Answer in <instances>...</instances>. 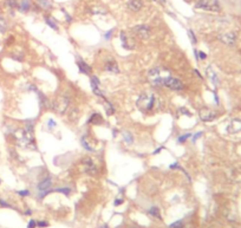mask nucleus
Here are the masks:
<instances>
[{
  "label": "nucleus",
  "mask_w": 241,
  "mask_h": 228,
  "mask_svg": "<svg viewBox=\"0 0 241 228\" xmlns=\"http://www.w3.org/2000/svg\"><path fill=\"white\" fill-rule=\"evenodd\" d=\"M14 137L19 147L25 149H35V137H33V121H29L24 129H17L14 131Z\"/></svg>",
  "instance_id": "obj_1"
},
{
  "label": "nucleus",
  "mask_w": 241,
  "mask_h": 228,
  "mask_svg": "<svg viewBox=\"0 0 241 228\" xmlns=\"http://www.w3.org/2000/svg\"><path fill=\"white\" fill-rule=\"evenodd\" d=\"M136 105L143 112H149L154 109L159 108L160 99L159 97L154 93H142L141 96L138 97Z\"/></svg>",
  "instance_id": "obj_2"
},
{
  "label": "nucleus",
  "mask_w": 241,
  "mask_h": 228,
  "mask_svg": "<svg viewBox=\"0 0 241 228\" xmlns=\"http://www.w3.org/2000/svg\"><path fill=\"white\" fill-rule=\"evenodd\" d=\"M195 7L199 10H203V11H209V12L221 11V6L216 0H197L195 2Z\"/></svg>",
  "instance_id": "obj_3"
},
{
  "label": "nucleus",
  "mask_w": 241,
  "mask_h": 228,
  "mask_svg": "<svg viewBox=\"0 0 241 228\" xmlns=\"http://www.w3.org/2000/svg\"><path fill=\"white\" fill-rule=\"evenodd\" d=\"M69 103H70V101L66 96H59L53 101L52 108L57 114L64 115L69 108Z\"/></svg>",
  "instance_id": "obj_4"
},
{
  "label": "nucleus",
  "mask_w": 241,
  "mask_h": 228,
  "mask_svg": "<svg viewBox=\"0 0 241 228\" xmlns=\"http://www.w3.org/2000/svg\"><path fill=\"white\" fill-rule=\"evenodd\" d=\"M165 71V70H162V69H160V67L151 69L150 71L148 72V80H149L153 85H155V86L162 85L163 78H165V76H162V73ZM165 77H167V76H165Z\"/></svg>",
  "instance_id": "obj_5"
},
{
  "label": "nucleus",
  "mask_w": 241,
  "mask_h": 228,
  "mask_svg": "<svg viewBox=\"0 0 241 228\" xmlns=\"http://www.w3.org/2000/svg\"><path fill=\"white\" fill-rule=\"evenodd\" d=\"M162 85H165L167 88H169L171 90L175 91H181L183 90L184 85L183 83L180 80V79L175 78V77H171V76H167L163 78V82H162Z\"/></svg>",
  "instance_id": "obj_6"
},
{
  "label": "nucleus",
  "mask_w": 241,
  "mask_h": 228,
  "mask_svg": "<svg viewBox=\"0 0 241 228\" xmlns=\"http://www.w3.org/2000/svg\"><path fill=\"white\" fill-rule=\"evenodd\" d=\"M83 167H84V171L88 175H97L98 173V169H97V166L94 163V161L91 158H84L83 160Z\"/></svg>",
  "instance_id": "obj_7"
},
{
  "label": "nucleus",
  "mask_w": 241,
  "mask_h": 228,
  "mask_svg": "<svg viewBox=\"0 0 241 228\" xmlns=\"http://www.w3.org/2000/svg\"><path fill=\"white\" fill-rule=\"evenodd\" d=\"M134 33L141 39H148L150 36V29L147 25H137L134 27Z\"/></svg>",
  "instance_id": "obj_8"
},
{
  "label": "nucleus",
  "mask_w": 241,
  "mask_h": 228,
  "mask_svg": "<svg viewBox=\"0 0 241 228\" xmlns=\"http://www.w3.org/2000/svg\"><path fill=\"white\" fill-rule=\"evenodd\" d=\"M199 116H200L201 121H203V122H212L216 118V112H214L212 110H209V109H200V111H199Z\"/></svg>",
  "instance_id": "obj_9"
},
{
  "label": "nucleus",
  "mask_w": 241,
  "mask_h": 228,
  "mask_svg": "<svg viewBox=\"0 0 241 228\" xmlns=\"http://www.w3.org/2000/svg\"><path fill=\"white\" fill-rule=\"evenodd\" d=\"M219 39L224 44H227V45H234L236 42V34L234 32H227V33H224V34H220L219 36Z\"/></svg>",
  "instance_id": "obj_10"
},
{
  "label": "nucleus",
  "mask_w": 241,
  "mask_h": 228,
  "mask_svg": "<svg viewBox=\"0 0 241 228\" xmlns=\"http://www.w3.org/2000/svg\"><path fill=\"white\" fill-rule=\"evenodd\" d=\"M119 38H121V42H122V46L127 50H132L135 48V44L132 42V39H130L129 37L127 36L125 32H121L119 33Z\"/></svg>",
  "instance_id": "obj_11"
},
{
  "label": "nucleus",
  "mask_w": 241,
  "mask_h": 228,
  "mask_svg": "<svg viewBox=\"0 0 241 228\" xmlns=\"http://www.w3.org/2000/svg\"><path fill=\"white\" fill-rule=\"evenodd\" d=\"M227 131L230 134H235V132L241 131V121L240 120H233L228 124L227 128Z\"/></svg>",
  "instance_id": "obj_12"
},
{
  "label": "nucleus",
  "mask_w": 241,
  "mask_h": 228,
  "mask_svg": "<svg viewBox=\"0 0 241 228\" xmlns=\"http://www.w3.org/2000/svg\"><path fill=\"white\" fill-rule=\"evenodd\" d=\"M127 6L131 11L138 12L140 10H142V7H143V1L142 0H130V1H128Z\"/></svg>",
  "instance_id": "obj_13"
},
{
  "label": "nucleus",
  "mask_w": 241,
  "mask_h": 228,
  "mask_svg": "<svg viewBox=\"0 0 241 228\" xmlns=\"http://www.w3.org/2000/svg\"><path fill=\"white\" fill-rule=\"evenodd\" d=\"M105 70L108 72H111V73H119V69H118L117 63H116L114 59H110L106 62Z\"/></svg>",
  "instance_id": "obj_14"
},
{
  "label": "nucleus",
  "mask_w": 241,
  "mask_h": 228,
  "mask_svg": "<svg viewBox=\"0 0 241 228\" xmlns=\"http://www.w3.org/2000/svg\"><path fill=\"white\" fill-rule=\"evenodd\" d=\"M88 123L89 124H92V125H100V124L103 123V117L98 112H95V114H92L90 116Z\"/></svg>",
  "instance_id": "obj_15"
},
{
  "label": "nucleus",
  "mask_w": 241,
  "mask_h": 228,
  "mask_svg": "<svg viewBox=\"0 0 241 228\" xmlns=\"http://www.w3.org/2000/svg\"><path fill=\"white\" fill-rule=\"evenodd\" d=\"M77 65H78V69H79L81 73H84V75H90L91 73V66L88 65L84 60H78Z\"/></svg>",
  "instance_id": "obj_16"
},
{
  "label": "nucleus",
  "mask_w": 241,
  "mask_h": 228,
  "mask_svg": "<svg viewBox=\"0 0 241 228\" xmlns=\"http://www.w3.org/2000/svg\"><path fill=\"white\" fill-rule=\"evenodd\" d=\"M30 8H31V1L30 0H21L19 4H18V10L20 12H29Z\"/></svg>",
  "instance_id": "obj_17"
},
{
  "label": "nucleus",
  "mask_w": 241,
  "mask_h": 228,
  "mask_svg": "<svg viewBox=\"0 0 241 228\" xmlns=\"http://www.w3.org/2000/svg\"><path fill=\"white\" fill-rule=\"evenodd\" d=\"M207 75H208V77L211 78V80H212L213 84H214V85H218L219 84L218 75L214 72V70H213L211 66H208V67H207Z\"/></svg>",
  "instance_id": "obj_18"
},
{
  "label": "nucleus",
  "mask_w": 241,
  "mask_h": 228,
  "mask_svg": "<svg viewBox=\"0 0 241 228\" xmlns=\"http://www.w3.org/2000/svg\"><path fill=\"white\" fill-rule=\"evenodd\" d=\"M51 186H52L51 179H45V180H43L38 185V188H39V190H41V192H46V190H49V188Z\"/></svg>",
  "instance_id": "obj_19"
},
{
  "label": "nucleus",
  "mask_w": 241,
  "mask_h": 228,
  "mask_svg": "<svg viewBox=\"0 0 241 228\" xmlns=\"http://www.w3.org/2000/svg\"><path fill=\"white\" fill-rule=\"evenodd\" d=\"M104 99V105H105V111H106V115L108 116H110V115H114L115 114V109H114V107H112V104L108 99H106L105 97L103 98Z\"/></svg>",
  "instance_id": "obj_20"
},
{
  "label": "nucleus",
  "mask_w": 241,
  "mask_h": 228,
  "mask_svg": "<svg viewBox=\"0 0 241 228\" xmlns=\"http://www.w3.org/2000/svg\"><path fill=\"white\" fill-rule=\"evenodd\" d=\"M122 135H123V138H124V141H125V143H128V144L134 143V137H132L131 132L127 131V130H123V131H122Z\"/></svg>",
  "instance_id": "obj_21"
},
{
  "label": "nucleus",
  "mask_w": 241,
  "mask_h": 228,
  "mask_svg": "<svg viewBox=\"0 0 241 228\" xmlns=\"http://www.w3.org/2000/svg\"><path fill=\"white\" fill-rule=\"evenodd\" d=\"M149 214L153 215L154 217H156V219H159V220H162V216L160 214V209L157 207H151V208L149 209Z\"/></svg>",
  "instance_id": "obj_22"
},
{
  "label": "nucleus",
  "mask_w": 241,
  "mask_h": 228,
  "mask_svg": "<svg viewBox=\"0 0 241 228\" xmlns=\"http://www.w3.org/2000/svg\"><path fill=\"white\" fill-rule=\"evenodd\" d=\"M82 145L84 147V149H86L88 151H94V148L90 145V143L88 142V137L86 135H84L82 137Z\"/></svg>",
  "instance_id": "obj_23"
},
{
  "label": "nucleus",
  "mask_w": 241,
  "mask_h": 228,
  "mask_svg": "<svg viewBox=\"0 0 241 228\" xmlns=\"http://www.w3.org/2000/svg\"><path fill=\"white\" fill-rule=\"evenodd\" d=\"M38 1V5L44 8V10H50L51 8V2L49 0H37Z\"/></svg>",
  "instance_id": "obj_24"
},
{
  "label": "nucleus",
  "mask_w": 241,
  "mask_h": 228,
  "mask_svg": "<svg viewBox=\"0 0 241 228\" xmlns=\"http://www.w3.org/2000/svg\"><path fill=\"white\" fill-rule=\"evenodd\" d=\"M45 23H46L51 29H53V30H58V26H57V24H56V21L53 20L52 18H50V17H45Z\"/></svg>",
  "instance_id": "obj_25"
},
{
  "label": "nucleus",
  "mask_w": 241,
  "mask_h": 228,
  "mask_svg": "<svg viewBox=\"0 0 241 228\" xmlns=\"http://www.w3.org/2000/svg\"><path fill=\"white\" fill-rule=\"evenodd\" d=\"M7 21H6L5 18H2V17H0V32L1 33H5L6 30H7Z\"/></svg>",
  "instance_id": "obj_26"
},
{
  "label": "nucleus",
  "mask_w": 241,
  "mask_h": 228,
  "mask_svg": "<svg viewBox=\"0 0 241 228\" xmlns=\"http://www.w3.org/2000/svg\"><path fill=\"white\" fill-rule=\"evenodd\" d=\"M6 6L14 10V8H18V1L17 0H6Z\"/></svg>",
  "instance_id": "obj_27"
},
{
  "label": "nucleus",
  "mask_w": 241,
  "mask_h": 228,
  "mask_svg": "<svg viewBox=\"0 0 241 228\" xmlns=\"http://www.w3.org/2000/svg\"><path fill=\"white\" fill-rule=\"evenodd\" d=\"M190 136H192V134H184V135H181L180 137L177 138V142H178V143H184L188 138H190Z\"/></svg>",
  "instance_id": "obj_28"
},
{
  "label": "nucleus",
  "mask_w": 241,
  "mask_h": 228,
  "mask_svg": "<svg viewBox=\"0 0 241 228\" xmlns=\"http://www.w3.org/2000/svg\"><path fill=\"white\" fill-rule=\"evenodd\" d=\"M169 227H170V228H186V227H184V223H183L182 220H178V221L174 222V223H171Z\"/></svg>",
  "instance_id": "obj_29"
},
{
  "label": "nucleus",
  "mask_w": 241,
  "mask_h": 228,
  "mask_svg": "<svg viewBox=\"0 0 241 228\" xmlns=\"http://www.w3.org/2000/svg\"><path fill=\"white\" fill-rule=\"evenodd\" d=\"M188 36H189V38H190L192 43H193V44H195V43H196V37H195L194 32H193L192 30H188Z\"/></svg>",
  "instance_id": "obj_30"
},
{
  "label": "nucleus",
  "mask_w": 241,
  "mask_h": 228,
  "mask_svg": "<svg viewBox=\"0 0 241 228\" xmlns=\"http://www.w3.org/2000/svg\"><path fill=\"white\" fill-rule=\"evenodd\" d=\"M56 192H60V193H63V194L69 195V193L71 192V189L70 188H59V189H56Z\"/></svg>",
  "instance_id": "obj_31"
},
{
  "label": "nucleus",
  "mask_w": 241,
  "mask_h": 228,
  "mask_svg": "<svg viewBox=\"0 0 241 228\" xmlns=\"http://www.w3.org/2000/svg\"><path fill=\"white\" fill-rule=\"evenodd\" d=\"M17 193L20 195V196H29L30 195V192L27 189H26V190H19V192H17Z\"/></svg>",
  "instance_id": "obj_32"
},
{
  "label": "nucleus",
  "mask_w": 241,
  "mask_h": 228,
  "mask_svg": "<svg viewBox=\"0 0 241 228\" xmlns=\"http://www.w3.org/2000/svg\"><path fill=\"white\" fill-rule=\"evenodd\" d=\"M178 112H180V114H183V115H188V116H192V114L189 112L187 109H184V108H180Z\"/></svg>",
  "instance_id": "obj_33"
},
{
  "label": "nucleus",
  "mask_w": 241,
  "mask_h": 228,
  "mask_svg": "<svg viewBox=\"0 0 241 228\" xmlns=\"http://www.w3.org/2000/svg\"><path fill=\"white\" fill-rule=\"evenodd\" d=\"M0 206H1V207H6V208H11V204H8L6 201H4L2 198H0Z\"/></svg>",
  "instance_id": "obj_34"
},
{
  "label": "nucleus",
  "mask_w": 241,
  "mask_h": 228,
  "mask_svg": "<svg viewBox=\"0 0 241 228\" xmlns=\"http://www.w3.org/2000/svg\"><path fill=\"white\" fill-rule=\"evenodd\" d=\"M35 226H37V222H35V220H30L27 228H35Z\"/></svg>",
  "instance_id": "obj_35"
},
{
  "label": "nucleus",
  "mask_w": 241,
  "mask_h": 228,
  "mask_svg": "<svg viewBox=\"0 0 241 228\" xmlns=\"http://www.w3.org/2000/svg\"><path fill=\"white\" fill-rule=\"evenodd\" d=\"M202 134H203V132H202V131H199V132H197V134H195V135H194V137H193V142H195V141H196L197 138L200 137V136H201V135H202Z\"/></svg>",
  "instance_id": "obj_36"
},
{
  "label": "nucleus",
  "mask_w": 241,
  "mask_h": 228,
  "mask_svg": "<svg viewBox=\"0 0 241 228\" xmlns=\"http://www.w3.org/2000/svg\"><path fill=\"white\" fill-rule=\"evenodd\" d=\"M47 225H49V223L45 222V221H40V222H38V223H37V226H39V227H46Z\"/></svg>",
  "instance_id": "obj_37"
},
{
  "label": "nucleus",
  "mask_w": 241,
  "mask_h": 228,
  "mask_svg": "<svg viewBox=\"0 0 241 228\" xmlns=\"http://www.w3.org/2000/svg\"><path fill=\"white\" fill-rule=\"evenodd\" d=\"M206 53H203V52H201L199 51V59H206Z\"/></svg>",
  "instance_id": "obj_38"
},
{
  "label": "nucleus",
  "mask_w": 241,
  "mask_h": 228,
  "mask_svg": "<svg viewBox=\"0 0 241 228\" xmlns=\"http://www.w3.org/2000/svg\"><path fill=\"white\" fill-rule=\"evenodd\" d=\"M111 36H112V30H110V31H108V32H106V34L104 36V38H105L106 40H108V39H109V38H110Z\"/></svg>",
  "instance_id": "obj_39"
},
{
  "label": "nucleus",
  "mask_w": 241,
  "mask_h": 228,
  "mask_svg": "<svg viewBox=\"0 0 241 228\" xmlns=\"http://www.w3.org/2000/svg\"><path fill=\"white\" fill-rule=\"evenodd\" d=\"M49 126H50V128H54V126H56V122L53 120H50L49 121Z\"/></svg>",
  "instance_id": "obj_40"
},
{
  "label": "nucleus",
  "mask_w": 241,
  "mask_h": 228,
  "mask_svg": "<svg viewBox=\"0 0 241 228\" xmlns=\"http://www.w3.org/2000/svg\"><path fill=\"white\" fill-rule=\"evenodd\" d=\"M123 203V198H117L116 201H115V206H119V204Z\"/></svg>",
  "instance_id": "obj_41"
},
{
  "label": "nucleus",
  "mask_w": 241,
  "mask_h": 228,
  "mask_svg": "<svg viewBox=\"0 0 241 228\" xmlns=\"http://www.w3.org/2000/svg\"><path fill=\"white\" fill-rule=\"evenodd\" d=\"M194 56L195 58H196V60H199V51L197 50H194Z\"/></svg>",
  "instance_id": "obj_42"
},
{
  "label": "nucleus",
  "mask_w": 241,
  "mask_h": 228,
  "mask_svg": "<svg viewBox=\"0 0 241 228\" xmlns=\"http://www.w3.org/2000/svg\"><path fill=\"white\" fill-rule=\"evenodd\" d=\"M162 149H163V147H161V148H159V149H156V150H155V151H154V155H156V154H159V153H160V151H161V150H162Z\"/></svg>",
  "instance_id": "obj_43"
},
{
  "label": "nucleus",
  "mask_w": 241,
  "mask_h": 228,
  "mask_svg": "<svg viewBox=\"0 0 241 228\" xmlns=\"http://www.w3.org/2000/svg\"><path fill=\"white\" fill-rule=\"evenodd\" d=\"M194 72H195V73H196V75H197V76H199V77H200V78H202V77H201V75H200V72L197 71L196 69H195V70H194Z\"/></svg>",
  "instance_id": "obj_44"
},
{
  "label": "nucleus",
  "mask_w": 241,
  "mask_h": 228,
  "mask_svg": "<svg viewBox=\"0 0 241 228\" xmlns=\"http://www.w3.org/2000/svg\"><path fill=\"white\" fill-rule=\"evenodd\" d=\"M155 1H157V2H162V4L165 2V0H155Z\"/></svg>",
  "instance_id": "obj_45"
},
{
  "label": "nucleus",
  "mask_w": 241,
  "mask_h": 228,
  "mask_svg": "<svg viewBox=\"0 0 241 228\" xmlns=\"http://www.w3.org/2000/svg\"><path fill=\"white\" fill-rule=\"evenodd\" d=\"M102 228H108V227H106V226H103V227H102Z\"/></svg>",
  "instance_id": "obj_46"
},
{
  "label": "nucleus",
  "mask_w": 241,
  "mask_h": 228,
  "mask_svg": "<svg viewBox=\"0 0 241 228\" xmlns=\"http://www.w3.org/2000/svg\"><path fill=\"white\" fill-rule=\"evenodd\" d=\"M0 182H1V181H0Z\"/></svg>",
  "instance_id": "obj_47"
}]
</instances>
